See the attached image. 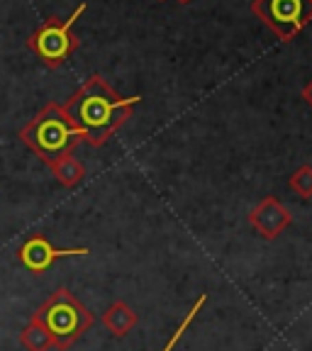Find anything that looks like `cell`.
<instances>
[{"label": "cell", "mask_w": 312, "mask_h": 351, "mask_svg": "<svg viewBox=\"0 0 312 351\" xmlns=\"http://www.w3.org/2000/svg\"><path fill=\"white\" fill-rule=\"evenodd\" d=\"M252 12L280 42H291L312 22V0H252Z\"/></svg>", "instance_id": "obj_5"}, {"label": "cell", "mask_w": 312, "mask_h": 351, "mask_svg": "<svg viewBox=\"0 0 312 351\" xmlns=\"http://www.w3.org/2000/svg\"><path fill=\"white\" fill-rule=\"evenodd\" d=\"M249 225L266 239H276L285 227L291 225V213L276 197H263L261 203L249 213Z\"/></svg>", "instance_id": "obj_7"}, {"label": "cell", "mask_w": 312, "mask_h": 351, "mask_svg": "<svg viewBox=\"0 0 312 351\" xmlns=\"http://www.w3.org/2000/svg\"><path fill=\"white\" fill-rule=\"evenodd\" d=\"M302 98H305V103H307V105H310V108H312V81L307 83L305 88H302Z\"/></svg>", "instance_id": "obj_13"}, {"label": "cell", "mask_w": 312, "mask_h": 351, "mask_svg": "<svg viewBox=\"0 0 312 351\" xmlns=\"http://www.w3.org/2000/svg\"><path fill=\"white\" fill-rule=\"evenodd\" d=\"M205 302H208V293H203V295L197 298V302L191 307V310H188V315H186V317H183V322L178 324V329H176V332H173V337H171V339L166 341V346H164V349H161V351H173V349H176V344H178V341L183 339V335H186V332H188V327H191L193 319L197 317V313H200V307H203Z\"/></svg>", "instance_id": "obj_11"}, {"label": "cell", "mask_w": 312, "mask_h": 351, "mask_svg": "<svg viewBox=\"0 0 312 351\" xmlns=\"http://www.w3.org/2000/svg\"><path fill=\"white\" fill-rule=\"evenodd\" d=\"M86 3L76 8L69 17H47V20L29 34L27 49L32 54H37V59L49 69H59L66 61L71 59L73 51L78 49V37L73 34V25L76 20H81V15L86 12Z\"/></svg>", "instance_id": "obj_4"}, {"label": "cell", "mask_w": 312, "mask_h": 351, "mask_svg": "<svg viewBox=\"0 0 312 351\" xmlns=\"http://www.w3.org/2000/svg\"><path fill=\"white\" fill-rule=\"evenodd\" d=\"M293 193H298L300 197H312V166H300L296 173L291 176V181H288Z\"/></svg>", "instance_id": "obj_12"}, {"label": "cell", "mask_w": 312, "mask_h": 351, "mask_svg": "<svg viewBox=\"0 0 312 351\" xmlns=\"http://www.w3.org/2000/svg\"><path fill=\"white\" fill-rule=\"evenodd\" d=\"M91 249L86 247H78V249H59L54 247L49 239L44 234H34L29 237L25 244L20 247L17 252V258L29 274H44V271H49L59 258H69V256H88Z\"/></svg>", "instance_id": "obj_6"}, {"label": "cell", "mask_w": 312, "mask_h": 351, "mask_svg": "<svg viewBox=\"0 0 312 351\" xmlns=\"http://www.w3.org/2000/svg\"><path fill=\"white\" fill-rule=\"evenodd\" d=\"M49 169H51V173L56 176V181L64 188H76L78 183L83 181V176H86V166H83L73 154H66L61 159L51 161Z\"/></svg>", "instance_id": "obj_9"}, {"label": "cell", "mask_w": 312, "mask_h": 351, "mask_svg": "<svg viewBox=\"0 0 312 351\" xmlns=\"http://www.w3.org/2000/svg\"><path fill=\"white\" fill-rule=\"evenodd\" d=\"M17 137L47 166L66 154H73V149L81 142V134L59 103L44 105L37 115L17 132Z\"/></svg>", "instance_id": "obj_2"}, {"label": "cell", "mask_w": 312, "mask_h": 351, "mask_svg": "<svg viewBox=\"0 0 312 351\" xmlns=\"http://www.w3.org/2000/svg\"><path fill=\"white\" fill-rule=\"evenodd\" d=\"M161 3H164V0H161ZM178 3H183V5H188V3H191V0H178Z\"/></svg>", "instance_id": "obj_14"}, {"label": "cell", "mask_w": 312, "mask_h": 351, "mask_svg": "<svg viewBox=\"0 0 312 351\" xmlns=\"http://www.w3.org/2000/svg\"><path fill=\"white\" fill-rule=\"evenodd\" d=\"M34 319H39L44 327L49 329L51 339H54V349H69L95 322L91 310L66 288L51 293L34 313Z\"/></svg>", "instance_id": "obj_3"}, {"label": "cell", "mask_w": 312, "mask_h": 351, "mask_svg": "<svg viewBox=\"0 0 312 351\" xmlns=\"http://www.w3.org/2000/svg\"><path fill=\"white\" fill-rule=\"evenodd\" d=\"M142 103V95L122 98L115 88L108 86L103 76H91L61 108L81 134V142L91 147H103L108 139L132 117L134 105Z\"/></svg>", "instance_id": "obj_1"}, {"label": "cell", "mask_w": 312, "mask_h": 351, "mask_svg": "<svg viewBox=\"0 0 312 351\" xmlns=\"http://www.w3.org/2000/svg\"><path fill=\"white\" fill-rule=\"evenodd\" d=\"M20 344L25 351H49L54 349V339H51L49 329L44 327L39 319H29V324L20 332Z\"/></svg>", "instance_id": "obj_10"}, {"label": "cell", "mask_w": 312, "mask_h": 351, "mask_svg": "<svg viewBox=\"0 0 312 351\" xmlns=\"http://www.w3.org/2000/svg\"><path fill=\"white\" fill-rule=\"evenodd\" d=\"M103 324L115 337H125V335H130L132 329L137 327V313H134L127 302L117 300V302H112L108 310H105Z\"/></svg>", "instance_id": "obj_8"}]
</instances>
